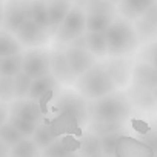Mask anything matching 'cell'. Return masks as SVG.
<instances>
[{"label": "cell", "mask_w": 157, "mask_h": 157, "mask_svg": "<svg viewBox=\"0 0 157 157\" xmlns=\"http://www.w3.org/2000/svg\"><path fill=\"white\" fill-rule=\"evenodd\" d=\"M10 157H42V149L34 143L33 139L28 137L11 148Z\"/></svg>", "instance_id": "25"}, {"label": "cell", "mask_w": 157, "mask_h": 157, "mask_svg": "<svg viewBox=\"0 0 157 157\" xmlns=\"http://www.w3.org/2000/svg\"><path fill=\"white\" fill-rule=\"evenodd\" d=\"M74 85L78 94L83 99H88L90 102L105 97L117 90L103 63H96L94 66H91L85 74L75 78Z\"/></svg>", "instance_id": "2"}, {"label": "cell", "mask_w": 157, "mask_h": 157, "mask_svg": "<svg viewBox=\"0 0 157 157\" xmlns=\"http://www.w3.org/2000/svg\"><path fill=\"white\" fill-rule=\"evenodd\" d=\"M108 2H111V3H113V5H116V6H117V3H119V2H120V0H108Z\"/></svg>", "instance_id": "42"}, {"label": "cell", "mask_w": 157, "mask_h": 157, "mask_svg": "<svg viewBox=\"0 0 157 157\" xmlns=\"http://www.w3.org/2000/svg\"><path fill=\"white\" fill-rule=\"evenodd\" d=\"M114 157H155V155L154 151L140 139L122 134L117 137Z\"/></svg>", "instance_id": "8"}, {"label": "cell", "mask_w": 157, "mask_h": 157, "mask_svg": "<svg viewBox=\"0 0 157 157\" xmlns=\"http://www.w3.org/2000/svg\"><path fill=\"white\" fill-rule=\"evenodd\" d=\"M86 49L96 57L108 56V42L105 33H85Z\"/></svg>", "instance_id": "22"}, {"label": "cell", "mask_w": 157, "mask_h": 157, "mask_svg": "<svg viewBox=\"0 0 157 157\" xmlns=\"http://www.w3.org/2000/svg\"><path fill=\"white\" fill-rule=\"evenodd\" d=\"M0 63H2V59H0Z\"/></svg>", "instance_id": "44"}, {"label": "cell", "mask_w": 157, "mask_h": 157, "mask_svg": "<svg viewBox=\"0 0 157 157\" xmlns=\"http://www.w3.org/2000/svg\"><path fill=\"white\" fill-rule=\"evenodd\" d=\"M17 37V40L22 43V46H31V48H39L40 45H45L51 36L49 31L40 28L39 25H36L33 20H26L22 28L14 34Z\"/></svg>", "instance_id": "11"}, {"label": "cell", "mask_w": 157, "mask_h": 157, "mask_svg": "<svg viewBox=\"0 0 157 157\" xmlns=\"http://www.w3.org/2000/svg\"><path fill=\"white\" fill-rule=\"evenodd\" d=\"M78 155L85 157V155H94V154H102V142L100 137L93 134V132H86L82 140L78 142Z\"/></svg>", "instance_id": "23"}, {"label": "cell", "mask_w": 157, "mask_h": 157, "mask_svg": "<svg viewBox=\"0 0 157 157\" xmlns=\"http://www.w3.org/2000/svg\"><path fill=\"white\" fill-rule=\"evenodd\" d=\"M29 20H33L40 28L49 31V19H48L46 0H29Z\"/></svg>", "instance_id": "20"}, {"label": "cell", "mask_w": 157, "mask_h": 157, "mask_svg": "<svg viewBox=\"0 0 157 157\" xmlns=\"http://www.w3.org/2000/svg\"><path fill=\"white\" fill-rule=\"evenodd\" d=\"M131 103L122 94L111 93L88 103V119L91 122L125 123L131 117Z\"/></svg>", "instance_id": "1"}, {"label": "cell", "mask_w": 157, "mask_h": 157, "mask_svg": "<svg viewBox=\"0 0 157 157\" xmlns=\"http://www.w3.org/2000/svg\"><path fill=\"white\" fill-rule=\"evenodd\" d=\"M109 77L114 80L117 88H122L128 83L129 77L132 74V66H131V60L125 59V57H111L108 62L103 63Z\"/></svg>", "instance_id": "14"}, {"label": "cell", "mask_w": 157, "mask_h": 157, "mask_svg": "<svg viewBox=\"0 0 157 157\" xmlns=\"http://www.w3.org/2000/svg\"><path fill=\"white\" fill-rule=\"evenodd\" d=\"M0 139H2L10 148H13L14 145H17L19 142H22L25 137L10 122H6V123H3L2 126H0Z\"/></svg>", "instance_id": "31"}, {"label": "cell", "mask_w": 157, "mask_h": 157, "mask_svg": "<svg viewBox=\"0 0 157 157\" xmlns=\"http://www.w3.org/2000/svg\"><path fill=\"white\" fill-rule=\"evenodd\" d=\"M85 157H105L103 154H94V155H85Z\"/></svg>", "instance_id": "41"}, {"label": "cell", "mask_w": 157, "mask_h": 157, "mask_svg": "<svg viewBox=\"0 0 157 157\" xmlns=\"http://www.w3.org/2000/svg\"><path fill=\"white\" fill-rule=\"evenodd\" d=\"M122 136V134H108V136H103L100 137V142H102V154L105 157H114V149H116V142H117V137Z\"/></svg>", "instance_id": "35"}, {"label": "cell", "mask_w": 157, "mask_h": 157, "mask_svg": "<svg viewBox=\"0 0 157 157\" xmlns=\"http://www.w3.org/2000/svg\"><path fill=\"white\" fill-rule=\"evenodd\" d=\"M131 78L134 82V86L145 90V91H151L154 93L157 90V68H154L152 65L146 63V62H140L136 66H132V74Z\"/></svg>", "instance_id": "13"}, {"label": "cell", "mask_w": 157, "mask_h": 157, "mask_svg": "<svg viewBox=\"0 0 157 157\" xmlns=\"http://www.w3.org/2000/svg\"><path fill=\"white\" fill-rule=\"evenodd\" d=\"M56 111L59 117L74 122L77 125H85L88 119V103L80 94L75 93H62L56 99Z\"/></svg>", "instance_id": "4"}, {"label": "cell", "mask_w": 157, "mask_h": 157, "mask_svg": "<svg viewBox=\"0 0 157 157\" xmlns=\"http://www.w3.org/2000/svg\"><path fill=\"white\" fill-rule=\"evenodd\" d=\"M59 88H60V83L54 78L52 74H46V75L33 78L28 99L36 100V102H42L43 99H46L54 91H59Z\"/></svg>", "instance_id": "15"}, {"label": "cell", "mask_w": 157, "mask_h": 157, "mask_svg": "<svg viewBox=\"0 0 157 157\" xmlns=\"http://www.w3.org/2000/svg\"><path fill=\"white\" fill-rule=\"evenodd\" d=\"M142 60L152 65L154 68H157V40L148 43L142 49Z\"/></svg>", "instance_id": "36"}, {"label": "cell", "mask_w": 157, "mask_h": 157, "mask_svg": "<svg viewBox=\"0 0 157 157\" xmlns=\"http://www.w3.org/2000/svg\"><path fill=\"white\" fill-rule=\"evenodd\" d=\"M22 65H23V54L2 59V63H0V75L14 77L22 71Z\"/></svg>", "instance_id": "29"}, {"label": "cell", "mask_w": 157, "mask_h": 157, "mask_svg": "<svg viewBox=\"0 0 157 157\" xmlns=\"http://www.w3.org/2000/svg\"><path fill=\"white\" fill-rule=\"evenodd\" d=\"M10 116L33 122V123H42L43 120V111L39 102L31 99H16L10 103Z\"/></svg>", "instance_id": "9"}, {"label": "cell", "mask_w": 157, "mask_h": 157, "mask_svg": "<svg viewBox=\"0 0 157 157\" xmlns=\"http://www.w3.org/2000/svg\"><path fill=\"white\" fill-rule=\"evenodd\" d=\"M14 78V97L16 99H28L29 96V90H31V83L33 78L29 75H26L23 71H20L17 75L13 77ZM14 99V100H16Z\"/></svg>", "instance_id": "30"}, {"label": "cell", "mask_w": 157, "mask_h": 157, "mask_svg": "<svg viewBox=\"0 0 157 157\" xmlns=\"http://www.w3.org/2000/svg\"><path fill=\"white\" fill-rule=\"evenodd\" d=\"M8 122L25 137V139H31L36 128H37V123H33V122H28V120H23V119H19V117H14V116H10Z\"/></svg>", "instance_id": "33"}, {"label": "cell", "mask_w": 157, "mask_h": 157, "mask_svg": "<svg viewBox=\"0 0 157 157\" xmlns=\"http://www.w3.org/2000/svg\"><path fill=\"white\" fill-rule=\"evenodd\" d=\"M77 151H78V143L75 145L74 140L66 137H57L48 148L42 151V157H65Z\"/></svg>", "instance_id": "19"}, {"label": "cell", "mask_w": 157, "mask_h": 157, "mask_svg": "<svg viewBox=\"0 0 157 157\" xmlns=\"http://www.w3.org/2000/svg\"><path fill=\"white\" fill-rule=\"evenodd\" d=\"M68 63L74 72L75 77H80L82 74H85L91 66H94L96 62V56L91 54L86 48H78V46H68L65 49Z\"/></svg>", "instance_id": "10"}, {"label": "cell", "mask_w": 157, "mask_h": 157, "mask_svg": "<svg viewBox=\"0 0 157 157\" xmlns=\"http://www.w3.org/2000/svg\"><path fill=\"white\" fill-rule=\"evenodd\" d=\"M14 99V78L0 75V100L5 103H11Z\"/></svg>", "instance_id": "32"}, {"label": "cell", "mask_w": 157, "mask_h": 157, "mask_svg": "<svg viewBox=\"0 0 157 157\" xmlns=\"http://www.w3.org/2000/svg\"><path fill=\"white\" fill-rule=\"evenodd\" d=\"M10 119V103H5L0 100V126L6 123Z\"/></svg>", "instance_id": "37"}, {"label": "cell", "mask_w": 157, "mask_h": 157, "mask_svg": "<svg viewBox=\"0 0 157 157\" xmlns=\"http://www.w3.org/2000/svg\"><path fill=\"white\" fill-rule=\"evenodd\" d=\"M46 5H48L49 31H51V34H56V31L65 20V17L69 13L72 5L68 0H46Z\"/></svg>", "instance_id": "18"}, {"label": "cell", "mask_w": 157, "mask_h": 157, "mask_svg": "<svg viewBox=\"0 0 157 157\" xmlns=\"http://www.w3.org/2000/svg\"><path fill=\"white\" fill-rule=\"evenodd\" d=\"M86 33V13L80 5L71 6L65 20L56 31V39L60 43H71L72 40L85 36Z\"/></svg>", "instance_id": "5"}, {"label": "cell", "mask_w": 157, "mask_h": 157, "mask_svg": "<svg viewBox=\"0 0 157 157\" xmlns=\"http://www.w3.org/2000/svg\"><path fill=\"white\" fill-rule=\"evenodd\" d=\"M0 2H3V0H0Z\"/></svg>", "instance_id": "45"}, {"label": "cell", "mask_w": 157, "mask_h": 157, "mask_svg": "<svg viewBox=\"0 0 157 157\" xmlns=\"http://www.w3.org/2000/svg\"><path fill=\"white\" fill-rule=\"evenodd\" d=\"M22 54V43L17 37L5 29H0V59Z\"/></svg>", "instance_id": "21"}, {"label": "cell", "mask_w": 157, "mask_h": 157, "mask_svg": "<svg viewBox=\"0 0 157 157\" xmlns=\"http://www.w3.org/2000/svg\"><path fill=\"white\" fill-rule=\"evenodd\" d=\"M51 54V74L60 85H72L75 83V75L68 63L65 49H56Z\"/></svg>", "instance_id": "12"}, {"label": "cell", "mask_w": 157, "mask_h": 157, "mask_svg": "<svg viewBox=\"0 0 157 157\" xmlns=\"http://www.w3.org/2000/svg\"><path fill=\"white\" fill-rule=\"evenodd\" d=\"M68 2H75V0H68Z\"/></svg>", "instance_id": "43"}, {"label": "cell", "mask_w": 157, "mask_h": 157, "mask_svg": "<svg viewBox=\"0 0 157 157\" xmlns=\"http://www.w3.org/2000/svg\"><path fill=\"white\" fill-rule=\"evenodd\" d=\"M33 140H34V143L43 151L45 148H48L56 139H57V136H56V132H52V129L46 125V123H39L37 125V128H36V131H34V134H33V137H31Z\"/></svg>", "instance_id": "27"}, {"label": "cell", "mask_w": 157, "mask_h": 157, "mask_svg": "<svg viewBox=\"0 0 157 157\" xmlns=\"http://www.w3.org/2000/svg\"><path fill=\"white\" fill-rule=\"evenodd\" d=\"M80 6L86 14H113L116 16L117 6L108 0H80Z\"/></svg>", "instance_id": "26"}, {"label": "cell", "mask_w": 157, "mask_h": 157, "mask_svg": "<svg viewBox=\"0 0 157 157\" xmlns=\"http://www.w3.org/2000/svg\"><path fill=\"white\" fill-rule=\"evenodd\" d=\"M155 103H157V100H155Z\"/></svg>", "instance_id": "46"}, {"label": "cell", "mask_w": 157, "mask_h": 157, "mask_svg": "<svg viewBox=\"0 0 157 157\" xmlns=\"http://www.w3.org/2000/svg\"><path fill=\"white\" fill-rule=\"evenodd\" d=\"M108 42V56L109 57H125L137 49L139 36L136 28L129 20L123 17H116L109 28L105 31Z\"/></svg>", "instance_id": "3"}, {"label": "cell", "mask_w": 157, "mask_h": 157, "mask_svg": "<svg viewBox=\"0 0 157 157\" xmlns=\"http://www.w3.org/2000/svg\"><path fill=\"white\" fill-rule=\"evenodd\" d=\"M65 157H80V155H78V152H71V154H68Z\"/></svg>", "instance_id": "40"}, {"label": "cell", "mask_w": 157, "mask_h": 157, "mask_svg": "<svg viewBox=\"0 0 157 157\" xmlns=\"http://www.w3.org/2000/svg\"><path fill=\"white\" fill-rule=\"evenodd\" d=\"M136 31L142 40L157 39V2L139 19Z\"/></svg>", "instance_id": "17"}, {"label": "cell", "mask_w": 157, "mask_h": 157, "mask_svg": "<svg viewBox=\"0 0 157 157\" xmlns=\"http://www.w3.org/2000/svg\"><path fill=\"white\" fill-rule=\"evenodd\" d=\"M114 19L113 14H86V33H105Z\"/></svg>", "instance_id": "24"}, {"label": "cell", "mask_w": 157, "mask_h": 157, "mask_svg": "<svg viewBox=\"0 0 157 157\" xmlns=\"http://www.w3.org/2000/svg\"><path fill=\"white\" fill-rule=\"evenodd\" d=\"M3 14H5V5L0 2V28L3 26Z\"/></svg>", "instance_id": "39"}, {"label": "cell", "mask_w": 157, "mask_h": 157, "mask_svg": "<svg viewBox=\"0 0 157 157\" xmlns=\"http://www.w3.org/2000/svg\"><path fill=\"white\" fill-rule=\"evenodd\" d=\"M155 2L157 0H120L117 11L126 20H139Z\"/></svg>", "instance_id": "16"}, {"label": "cell", "mask_w": 157, "mask_h": 157, "mask_svg": "<svg viewBox=\"0 0 157 157\" xmlns=\"http://www.w3.org/2000/svg\"><path fill=\"white\" fill-rule=\"evenodd\" d=\"M140 140L145 142V143L154 151V155L157 157V120L152 122V123L145 129V132L142 134Z\"/></svg>", "instance_id": "34"}, {"label": "cell", "mask_w": 157, "mask_h": 157, "mask_svg": "<svg viewBox=\"0 0 157 157\" xmlns=\"http://www.w3.org/2000/svg\"><path fill=\"white\" fill-rule=\"evenodd\" d=\"M125 123H106V122H91L90 123V132L103 137L108 134H123Z\"/></svg>", "instance_id": "28"}, {"label": "cell", "mask_w": 157, "mask_h": 157, "mask_svg": "<svg viewBox=\"0 0 157 157\" xmlns=\"http://www.w3.org/2000/svg\"><path fill=\"white\" fill-rule=\"evenodd\" d=\"M29 19V0H8L5 3L3 29L16 34Z\"/></svg>", "instance_id": "7"}, {"label": "cell", "mask_w": 157, "mask_h": 157, "mask_svg": "<svg viewBox=\"0 0 157 157\" xmlns=\"http://www.w3.org/2000/svg\"><path fill=\"white\" fill-rule=\"evenodd\" d=\"M22 71L31 78L51 74V54L42 48H33L23 52Z\"/></svg>", "instance_id": "6"}, {"label": "cell", "mask_w": 157, "mask_h": 157, "mask_svg": "<svg viewBox=\"0 0 157 157\" xmlns=\"http://www.w3.org/2000/svg\"><path fill=\"white\" fill-rule=\"evenodd\" d=\"M10 151H11V148L0 139V157H10Z\"/></svg>", "instance_id": "38"}]
</instances>
